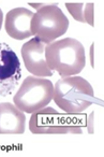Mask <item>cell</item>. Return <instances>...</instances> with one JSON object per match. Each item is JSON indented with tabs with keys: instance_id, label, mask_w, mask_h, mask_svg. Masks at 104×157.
<instances>
[{
	"instance_id": "cell-1",
	"label": "cell",
	"mask_w": 104,
	"mask_h": 157,
	"mask_svg": "<svg viewBox=\"0 0 104 157\" xmlns=\"http://www.w3.org/2000/svg\"><path fill=\"white\" fill-rule=\"evenodd\" d=\"M45 58L48 68L61 78L76 75L86 65L84 46L74 38H65L46 44Z\"/></svg>"
},
{
	"instance_id": "cell-2",
	"label": "cell",
	"mask_w": 104,
	"mask_h": 157,
	"mask_svg": "<svg viewBox=\"0 0 104 157\" xmlns=\"http://www.w3.org/2000/svg\"><path fill=\"white\" fill-rule=\"evenodd\" d=\"M55 103L69 115H78L95 101L93 88L82 76L61 78L54 85Z\"/></svg>"
},
{
	"instance_id": "cell-3",
	"label": "cell",
	"mask_w": 104,
	"mask_h": 157,
	"mask_svg": "<svg viewBox=\"0 0 104 157\" xmlns=\"http://www.w3.org/2000/svg\"><path fill=\"white\" fill-rule=\"evenodd\" d=\"M54 85L44 78L29 75L18 87L13 102L24 113H35L45 108L53 99Z\"/></svg>"
},
{
	"instance_id": "cell-4",
	"label": "cell",
	"mask_w": 104,
	"mask_h": 157,
	"mask_svg": "<svg viewBox=\"0 0 104 157\" xmlns=\"http://www.w3.org/2000/svg\"><path fill=\"white\" fill-rule=\"evenodd\" d=\"M83 123L73 115H61L50 107H45L32 113L29 130L33 135H65L82 133Z\"/></svg>"
},
{
	"instance_id": "cell-5",
	"label": "cell",
	"mask_w": 104,
	"mask_h": 157,
	"mask_svg": "<svg viewBox=\"0 0 104 157\" xmlns=\"http://www.w3.org/2000/svg\"><path fill=\"white\" fill-rule=\"evenodd\" d=\"M69 28V20L58 8V3L50 2L38 10L31 20V33L45 44L56 41Z\"/></svg>"
},
{
	"instance_id": "cell-6",
	"label": "cell",
	"mask_w": 104,
	"mask_h": 157,
	"mask_svg": "<svg viewBox=\"0 0 104 157\" xmlns=\"http://www.w3.org/2000/svg\"><path fill=\"white\" fill-rule=\"evenodd\" d=\"M22 75L18 56L9 44L0 41V99L13 94Z\"/></svg>"
},
{
	"instance_id": "cell-7",
	"label": "cell",
	"mask_w": 104,
	"mask_h": 157,
	"mask_svg": "<svg viewBox=\"0 0 104 157\" xmlns=\"http://www.w3.org/2000/svg\"><path fill=\"white\" fill-rule=\"evenodd\" d=\"M46 44L37 38H32L22 46V57L27 71L38 78L52 76L54 71L47 66L45 58Z\"/></svg>"
},
{
	"instance_id": "cell-8",
	"label": "cell",
	"mask_w": 104,
	"mask_h": 157,
	"mask_svg": "<svg viewBox=\"0 0 104 157\" xmlns=\"http://www.w3.org/2000/svg\"><path fill=\"white\" fill-rule=\"evenodd\" d=\"M33 14L32 11L23 7L10 10L5 17V28L8 35L15 40H25L31 37V20Z\"/></svg>"
},
{
	"instance_id": "cell-9",
	"label": "cell",
	"mask_w": 104,
	"mask_h": 157,
	"mask_svg": "<svg viewBox=\"0 0 104 157\" xmlns=\"http://www.w3.org/2000/svg\"><path fill=\"white\" fill-rule=\"evenodd\" d=\"M26 130V115L15 105L0 103V135H22Z\"/></svg>"
},
{
	"instance_id": "cell-10",
	"label": "cell",
	"mask_w": 104,
	"mask_h": 157,
	"mask_svg": "<svg viewBox=\"0 0 104 157\" xmlns=\"http://www.w3.org/2000/svg\"><path fill=\"white\" fill-rule=\"evenodd\" d=\"M93 3H65V8L74 20L90 26H93Z\"/></svg>"
},
{
	"instance_id": "cell-11",
	"label": "cell",
	"mask_w": 104,
	"mask_h": 157,
	"mask_svg": "<svg viewBox=\"0 0 104 157\" xmlns=\"http://www.w3.org/2000/svg\"><path fill=\"white\" fill-rule=\"evenodd\" d=\"M50 2H46V3H30V7H32V8H35V9H37V10H40V9H42L43 7H45V6H47Z\"/></svg>"
},
{
	"instance_id": "cell-12",
	"label": "cell",
	"mask_w": 104,
	"mask_h": 157,
	"mask_svg": "<svg viewBox=\"0 0 104 157\" xmlns=\"http://www.w3.org/2000/svg\"><path fill=\"white\" fill-rule=\"evenodd\" d=\"M3 12L2 10L0 9V30H1V27H2V24H3Z\"/></svg>"
}]
</instances>
